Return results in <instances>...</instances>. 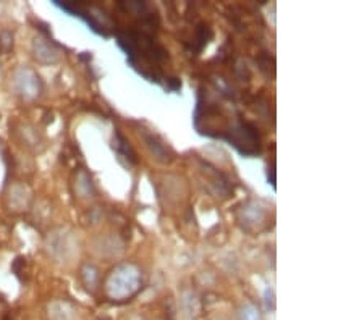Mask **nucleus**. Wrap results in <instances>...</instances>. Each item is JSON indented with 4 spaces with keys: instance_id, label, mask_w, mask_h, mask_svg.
<instances>
[{
    "instance_id": "obj_7",
    "label": "nucleus",
    "mask_w": 364,
    "mask_h": 320,
    "mask_svg": "<svg viewBox=\"0 0 364 320\" xmlns=\"http://www.w3.org/2000/svg\"><path fill=\"white\" fill-rule=\"evenodd\" d=\"M47 249L58 260H67L70 258V251L73 249V244L70 243L68 235L63 231H55L49 236L47 241Z\"/></svg>"
},
{
    "instance_id": "obj_12",
    "label": "nucleus",
    "mask_w": 364,
    "mask_h": 320,
    "mask_svg": "<svg viewBox=\"0 0 364 320\" xmlns=\"http://www.w3.org/2000/svg\"><path fill=\"white\" fill-rule=\"evenodd\" d=\"M238 320H262V317L255 304H245L238 312Z\"/></svg>"
},
{
    "instance_id": "obj_8",
    "label": "nucleus",
    "mask_w": 364,
    "mask_h": 320,
    "mask_svg": "<svg viewBox=\"0 0 364 320\" xmlns=\"http://www.w3.org/2000/svg\"><path fill=\"white\" fill-rule=\"evenodd\" d=\"M143 136L148 148L151 149V153L154 154L157 160L162 162V164H170L173 160V153L159 136L152 135V133H143Z\"/></svg>"
},
{
    "instance_id": "obj_2",
    "label": "nucleus",
    "mask_w": 364,
    "mask_h": 320,
    "mask_svg": "<svg viewBox=\"0 0 364 320\" xmlns=\"http://www.w3.org/2000/svg\"><path fill=\"white\" fill-rule=\"evenodd\" d=\"M224 139H227L230 145L245 157H255L261 153L259 131L250 121H235Z\"/></svg>"
},
{
    "instance_id": "obj_14",
    "label": "nucleus",
    "mask_w": 364,
    "mask_h": 320,
    "mask_svg": "<svg viewBox=\"0 0 364 320\" xmlns=\"http://www.w3.org/2000/svg\"><path fill=\"white\" fill-rule=\"evenodd\" d=\"M214 320H220V319H214Z\"/></svg>"
},
{
    "instance_id": "obj_6",
    "label": "nucleus",
    "mask_w": 364,
    "mask_h": 320,
    "mask_svg": "<svg viewBox=\"0 0 364 320\" xmlns=\"http://www.w3.org/2000/svg\"><path fill=\"white\" fill-rule=\"evenodd\" d=\"M266 211L257 206L256 202H250L238 212V220L245 225L246 230H259V226L266 222Z\"/></svg>"
},
{
    "instance_id": "obj_3",
    "label": "nucleus",
    "mask_w": 364,
    "mask_h": 320,
    "mask_svg": "<svg viewBox=\"0 0 364 320\" xmlns=\"http://www.w3.org/2000/svg\"><path fill=\"white\" fill-rule=\"evenodd\" d=\"M62 10L68 11L75 16H80L83 18L87 26H90L94 33L101 34V36L107 38L110 34V29H112V23H110V18L104 13V10L99 7V5H92V4H57Z\"/></svg>"
},
{
    "instance_id": "obj_9",
    "label": "nucleus",
    "mask_w": 364,
    "mask_h": 320,
    "mask_svg": "<svg viewBox=\"0 0 364 320\" xmlns=\"http://www.w3.org/2000/svg\"><path fill=\"white\" fill-rule=\"evenodd\" d=\"M49 317L50 320H75L76 309L65 301L52 302L49 306Z\"/></svg>"
},
{
    "instance_id": "obj_1",
    "label": "nucleus",
    "mask_w": 364,
    "mask_h": 320,
    "mask_svg": "<svg viewBox=\"0 0 364 320\" xmlns=\"http://www.w3.org/2000/svg\"><path fill=\"white\" fill-rule=\"evenodd\" d=\"M141 285H143V278H141V270L138 267L133 264H122L110 272L104 283V291L109 299L127 301L138 293Z\"/></svg>"
},
{
    "instance_id": "obj_11",
    "label": "nucleus",
    "mask_w": 364,
    "mask_h": 320,
    "mask_svg": "<svg viewBox=\"0 0 364 320\" xmlns=\"http://www.w3.org/2000/svg\"><path fill=\"white\" fill-rule=\"evenodd\" d=\"M80 277H81V282H83L85 288L87 291L94 293V291L97 289V287H99V270L92 264H85L83 267H81Z\"/></svg>"
},
{
    "instance_id": "obj_13",
    "label": "nucleus",
    "mask_w": 364,
    "mask_h": 320,
    "mask_svg": "<svg viewBox=\"0 0 364 320\" xmlns=\"http://www.w3.org/2000/svg\"><path fill=\"white\" fill-rule=\"evenodd\" d=\"M264 302H266V307L269 311L274 309L275 307V294H274V289L267 288L266 289V294H264Z\"/></svg>"
},
{
    "instance_id": "obj_5",
    "label": "nucleus",
    "mask_w": 364,
    "mask_h": 320,
    "mask_svg": "<svg viewBox=\"0 0 364 320\" xmlns=\"http://www.w3.org/2000/svg\"><path fill=\"white\" fill-rule=\"evenodd\" d=\"M33 55L44 65H54L60 60V50L52 40L46 38H36L33 40Z\"/></svg>"
},
{
    "instance_id": "obj_4",
    "label": "nucleus",
    "mask_w": 364,
    "mask_h": 320,
    "mask_svg": "<svg viewBox=\"0 0 364 320\" xmlns=\"http://www.w3.org/2000/svg\"><path fill=\"white\" fill-rule=\"evenodd\" d=\"M11 84L18 96L26 101H34L43 92V81L38 77V73L33 68L21 67L14 73Z\"/></svg>"
},
{
    "instance_id": "obj_10",
    "label": "nucleus",
    "mask_w": 364,
    "mask_h": 320,
    "mask_svg": "<svg viewBox=\"0 0 364 320\" xmlns=\"http://www.w3.org/2000/svg\"><path fill=\"white\" fill-rule=\"evenodd\" d=\"M114 149L115 153L119 154L120 160H125L127 165H134L138 162L136 154L133 153V149L128 145L127 139L123 138L120 133H115V139H114Z\"/></svg>"
}]
</instances>
